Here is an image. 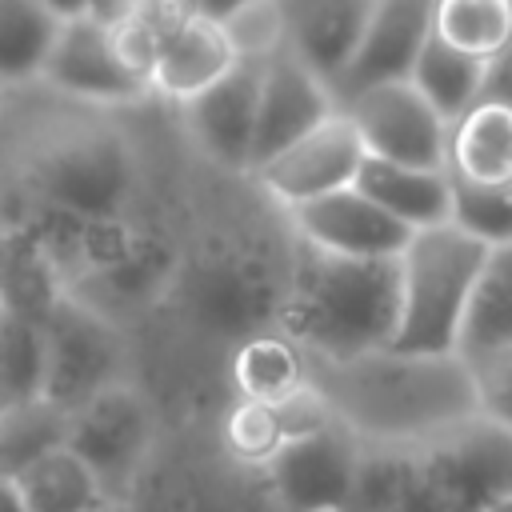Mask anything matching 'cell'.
<instances>
[{
	"instance_id": "obj_25",
	"label": "cell",
	"mask_w": 512,
	"mask_h": 512,
	"mask_svg": "<svg viewBox=\"0 0 512 512\" xmlns=\"http://www.w3.org/2000/svg\"><path fill=\"white\" fill-rule=\"evenodd\" d=\"M44 320L20 304L0 300V412L44 400Z\"/></svg>"
},
{
	"instance_id": "obj_5",
	"label": "cell",
	"mask_w": 512,
	"mask_h": 512,
	"mask_svg": "<svg viewBox=\"0 0 512 512\" xmlns=\"http://www.w3.org/2000/svg\"><path fill=\"white\" fill-rule=\"evenodd\" d=\"M120 512H284L260 468L232 460L212 424L184 420L164 428L148 468Z\"/></svg>"
},
{
	"instance_id": "obj_26",
	"label": "cell",
	"mask_w": 512,
	"mask_h": 512,
	"mask_svg": "<svg viewBox=\"0 0 512 512\" xmlns=\"http://www.w3.org/2000/svg\"><path fill=\"white\" fill-rule=\"evenodd\" d=\"M60 16L44 0H0V88L16 92L40 80Z\"/></svg>"
},
{
	"instance_id": "obj_11",
	"label": "cell",
	"mask_w": 512,
	"mask_h": 512,
	"mask_svg": "<svg viewBox=\"0 0 512 512\" xmlns=\"http://www.w3.org/2000/svg\"><path fill=\"white\" fill-rule=\"evenodd\" d=\"M360 448L364 444L328 412L320 424L292 432L260 472L284 512H344Z\"/></svg>"
},
{
	"instance_id": "obj_12",
	"label": "cell",
	"mask_w": 512,
	"mask_h": 512,
	"mask_svg": "<svg viewBox=\"0 0 512 512\" xmlns=\"http://www.w3.org/2000/svg\"><path fill=\"white\" fill-rule=\"evenodd\" d=\"M256 100H260V60L240 56L220 80L172 104L180 136L192 148V156L216 172L248 176L252 140H256Z\"/></svg>"
},
{
	"instance_id": "obj_17",
	"label": "cell",
	"mask_w": 512,
	"mask_h": 512,
	"mask_svg": "<svg viewBox=\"0 0 512 512\" xmlns=\"http://www.w3.org/2000/svg\"><path fill=\"white\" fill-rule=\"evenodd\" d=\"M328 112H336L332 88L296 60L284 44L260 60V100H256V140H252V168L316 128ZM248 168V172H252Z\"/></svg>"
},
{
	"instance_id": "obj_35",
	"label": "cell",
	"mask_w": 512,
	"mask_h": 512,
	"mask_svg": "<svg viewBox=\"0 0 512 512\" xmlns=\"http://www.w3.org/2000/svg\"><path fill=\"white\" fill-rule=\"evenodd\" d=\"M240 4H244V0H180V8H184V12L208 16V20H220V24H224Z\"/></svg>"
},
{
	"instance_id": "obj_3",
	"label": "cell",
	"mask_w": 512,
	"mask_h": 512,
	"mask_svg": "<svg viewBox=\"0 0 512 512\" xmlns=\"http://www.w3.org/2000/svg\"><path fill=\"white\" fill-rule=\"evenodd\" d=\"M308 384L360 444L412 448L476 416L472 372L456 352L428 356L384 344L356 356H308Z\"/></svg>"
},
{
	"instance_id": "obj_1",
	"label": "cell",
	"mask_w": 512,
	"mask_h": 512,
	"mask_svg": "<svg viewBox=\"0 0 512 512\" xmlns=\"http://www.w3.org/2000/svg\"><path fill=\"white\" fill-rule=\"evenodd\" d=\"M128 108L64 100L40 84L0 108V228L36 236L48 224L104 220L152 200V160Z\"/></svg>"
},
{
	"instance_id": "obj_33",
	"label": "cell",
	"mask_w": 512,
	"mask_h": 512,
	"mask_svg": "<svg viewBox=\"0 0 512 512\" xmlns=\"http://www.w3.org/2000/svg\"><path fill=\"white\" fill-rule=\"evenodd\" d=\"M232 44L240 56L248 60H264L272 56L284 40H280V16H276V4L272 0H244L228 20H224Z\"/></svg>"
},
{
	"instance_id": "obj_27",
	"label": "cell",
	"mask_w": 512,
	"mask_h": 512,
	"mask_svg": "<svg viewBox=\"0 0 512 512\" xmlns=\"http://www.w3.org/2000/svg\"><path fill=\"white\" fill-rule=\"evenodd\" d=\"M424 100L452 124L456 116H464L476 100H480V88H484V60L444 44L436 32L424 40L416 64H412V76H408Z\"/></svg>"
},
{
	"instance_id": "obj_39",
	"label": "cell",
	"mask_w": 512,
	"mask_h": 512,
	"mask_svg": "<svg viewBox=\"0 0 512 512\" xmlns=\"http://www.w3.org/2000/svg\"><path fill=\"white\" fill-rule=\"evenodd\" d=\"M4 96H8V92H4V88H0V108H4Z\"/></svg>"
},
{
	"instance_id": "obj_7",
	"label": "cell",
	"mask_w": 512,
	"mask_h": 512,
	"mask_svg": "<svg viewBox=\"0 0 512 512\" xmlns=\"http://www.w3.org/2000/svg\"><path fill=\"white\" fill-rule=\"evenodd\" d=\"M512 492V432L468 416L408 448L400 512H488Z\"/></svg>"
},
{
	"instance_id": "obj_19",
	"label": "cell",
	"mask_w": 512,
	"mask_h": 512,
	"mask_svg": "<svg viewBox=\"0 0 512 512\" xmlns=\"http://www.w3.org/2000/svg\"><path fill=\"white\" fill-rule=\"evenodd\" d=\"M284 48L304 60L328 88L348 68L376 0H272Z\"/></svg>"
},
{
	"instance_id": "obj_28",
	"label": "cell",
	"mask_w": 512,
	"mask_h": 512,
	"mask_svg": "<svg viewBox=\"0 0 512 512\" xmlns=\"http://www.w3.org/2000/svg\"><path fill=\"white\" fill-rule=\"evenodd\" d=\"M212 436L232 460L264 468L268 456L292 436V416L288 404H260L228 392V404H220L212 416Z\"/></svg>"
},
{
	"instance_id": "obj_18",
	"label": "cell",
	"mask_w": 512,
	"mask_h": 512,
	"mask_svg": "<svg viewBox=\"0 0 512 512\" xmlns=\"http://www.w3.org/2000/svg\"><path fill=\"white\" fill-rule=\"evenodd\" d=\"M432 8L436 0H376L348 68L332 84L336 104L368 84L408 80L424 40L432 36Z\"/></svg>"
},
{
	"instance_id": "obj_32",
	"label": "cell",
	"mask_w": 512,
	"mask_h": 512,
	"mask_svg": "<svg viewBox=\"0 0 512 512\" xmlns=\"http://www.w3.org/2000/svg\"><path fill=\"white\" fill-rule=\"evenodd\" d=\"M464 360V356H460ZM476 388V412L512 432V340L464 360Z\"/></svg>"
},
{
	"instance_id": "obj_16",
	"label": "cell",
	"mask_w": 512,
	"mask_h": 512,
	"mask_svg": "<svg viewBox=\"0 0 512 512\" xmlns=\"http://www.w3.org/2000/svg\"><path fill=\"white\" fill-rule=\"evenodd\" d=\"M236 60L240 52L220 20L176 8L156 32V48L148 64L152 96L164 104H180L200 88H208L212 80H220Z\"/></svg>"
},
{
	"instance_id": "obj_13",
	"label": "cell",
	"mask_w": 512,
	"mask_h": 512,
	"mask_svg": "<svg viewBox=\"0 0 512 512\" xmlns=\"http://www.w3.org/2000/svg\"><path fill=\"white\" fill-rule=\"evenodd\" d=\"M368 156L396 160V164H420V168H444L448 148V120L424 100V92L412 80H384L368 84L336 104Z\"/></svg>"
},
{
	"instance_id": "obj_2",
	"label": "cell",
	"mask_w": 512,
	"mask_h": 512,
	"mask_svg": "<svg viewBox=\"0 0 512 512\" xmlns=\"http://www.w3.org/2000/svg\"><path fill=\"white\" fill-rule=\"evenodd\" d=\"M292 244L296 232L280 204L248 176L216 172V188L188 200L172 280L148 320H168L200 352L228 356L232 344L276 324Z\"/></svg>"
},
{
	"instance_id": "obj_34",
	"label": "cell",
	"mask_w": 512,
	"mask_h": 512,
	"mask_svg": "<svg viewBox=\"0 0 512 512\" xmlns=\"http://www.w3.org/2000/svg\"><path fill=\"white\" fill-rule=\"evenodd\" d=\"M480 100L512 104V40H508L492 60H484V88H480Z\"/></svg>"
},
{
	"instance_id": "obj_10",
	"label": "cell",
	"mask_w": 512,
	"mask_h": 512,
	"mask_svg": "<svg viewBox=\"0 0 512 512\" xmlns=\"http://www.w3.org/2000/svg\"><path fill=\"white\" fill-rule=\"evenodd\" d=\"M36 84L64 100L96 108H140L156 100L148 76L136 64H128L112 28H104L92 16L60 20Z\"/></svg>"
},
{
	"instance_id": "obj_36",
	"label": "cell",
	"mask_w": 512,
	"mask_h": 512,
	"mask_svg": "<svg viewBox=\"0 0 512 512\" xmlns=\"http://www.w3.org/2000/svg\"><path fill=\"white\" fill-rule=\"evenodd\" d=\"M0 512H28L24 492H20L16 476H8V472H0Z\"/></svg>"
},
{
	"instance_id": "obj_9",
	"label": "cell",
	"mask_w": 512,
	"mask_h": 512,
	"mask_svg": "<svg viewBox=\"0 0 512 512\" xmlns=\"http://www.w3.org/2000/svg\"><path fill=\"white\" fill-rule=\"evenodd\" d=\"M164 428L168 424L156 392L144 380H120L68 412L64 444L96 472L112 508L120 512L140 472L148 468Z\"/></svg>"
},
{
	"instance_id": "obj_14",
	"label": "cell",
	"mask_w": 512,
	"mask_h": 512,
	"mask_svg": "<svg viewBox=\"0 0 512 512\" xmlns=\"http://www.w3.org/2000/svg\"><path fill=\"white\" fill-rule=\"evenodd\" d=\"M364 156L368 152H364L352 120L336 108L316 128H308L304 136H296L292 144H284L280 152L260 160L248 172V180L272 204L292 208V204H304V200H316L324 192L356 184V172H360Z\"/></svg>"
},
{
	"instance_id": "obj_4",
	"label": "cell",
	"mask_w": 512,
	"mask_h": 512,
	"mask_svg": "<svg viewBox=\"0 0 512 512\" xmlns=\"http://www.w3.org/2000/svg\"><path fill=\"white\" fill-rule=\"evenodd\" d=\"M400 276L392 260L336 256L296 236L276 324L308 356H356L392 344Z\"/></svg>"
},
{
	"instance_id": "obj_8",
	"label": "cell",
	"mask_w": 512,
	"mask_h": 512,
	"mask_svg": "<svg viewBox=\"0 0 512 512\" xmlns=\"http://www.w3.org/2000/svg\"><path fill=\"white\" fill-rule=\"evenodd\" d=\"M44 400L72 412L100 388H112L120 380H144L140 376V348L136 332L96 304L56 292V300L44 308Z\"/></svg>"
},
{
	"instance_id": "obj_21",
	"label": "cell",
	"mask_w": 512,
	"mask_h": 512,
	"mask_svg": "<svg viewBox=\"0 0 512 512\" xmlns=\"http://www.w3.org/2000/svg\"><path fill=\"white\" fill-rule=\"evenodd\" d=\"M356 188L372 196L408 232L448 220V168H420V164L364 156L356 172Z\"/></svg>"
},
{
	"instance_id": "obj_24",
	"label": "cell",
	"mask_w": 512,
	"mask_h": 512,
	"mask_svg": "<svg viewBox=\"0 0 512 512\" xmlns=\"http://www.w3.org/2000/svg\"><path fill=\"white\" fill-rule=\"evenodd\" d=\"M508 340H512V244H496V248H488L480 276L472 284L456 356L468 360V356L492 352Z\"/></svg>"
},
{
	"instance_id": "obj_37",
	"label": "cell",
	"mask_w": 512,
	"mask_h": 512,
	"mask_svg": "<svg viewBox=\"0 0 512 512\" xmlns=\"http://www.w3.org/2000/svg\"><path fill=\"white\" fill-rule=\"evenodd\" d=\"M44 4H48V8H52L60 20H68V16H84L92 0H44Z\"/></svg>"
},
{
	"instance_id": "obj_29",
	"label": "cell",
	"mask_w": 512,
	"mask_h": 512,
	"mask_svg": "<svg viewBox=\"0 0 512 512\" xmlns=\"http://www.w3.org/2000/svg\"><path fill=\"white\" fill-rule=\"evenodd\" d=\"M432 32L476 60H492L512 40V0H436Z\"/></svg>"
},
{
	"instance_id": "obj_23",
	"label": "cell",
	"mask_w": 512,
	"mask_h": 512,
	"mask_svg": "<svg viewBox=\"0 0 512 512\" xmlns=\"http://www.w3.org/2000/svg\"><path fill=\"white\" fill-rule=\"evenodd\" d=\"M28 512H116L96 472L60 440L16 472Z\"/></svg>"
},
{
	"instance_id": "obj_20",
	"label": "cell",
	"mask_w": 512,
	"mask_h": 512,
	"mask_svg": "<svg viewBox=\"0 0 512 512\" xmlns=\"http://www.w3.org/2000/svg\"><path fill=\"white\" fill-rule=\"evenodd\" d=\"M224 380L232 396L260 404H288L308 388V356L280 328H260L228 348Z\"/></svg>"
},
{
	"instance_id": "obj_22",
	"label": "cell",
	"mask_w": 512,
	"mask_h": 512,
	"mask_svg": "<svg viewBox=\"0 0 512 512\" xmlns=\"http://www.w3.org/2000/svg\"><path fill=\"white\" fill-rule=\"evenodd\" d=\"M444 168L472 184H512V104L476 100L448 124Z\"/></svg>"
},
{
	"instance_id": "obj_38",
	"label": "cell",
	"mask_w": 512,
	"mask_h": 512,
	"mask_svg": "<svg viewBox=\"0 0 512 512\" xmlns=\"http://www.w3.org/2000/svg\"><path fill=\"white\" fill-rule=\"evenodd\" d=\"M488 512H512V492H508V496H504V500H500V504H492V508H488Z\"/></svg>"
},
{
	"instance_id": "obj_30",
	"label": "cell",
	"mask_w": 512,
	"mask_h": 512,
	"mask_svg": "<svg viewBox=\"0 0 512 512\" xmlns=\"http://www.w3.org/2000/svg\"><path fill=\"white\" fill-rule=\"evenodd\" d=\"M448 224L480 244H512V184H472L448 172Z\"/></svg>"
},
{
	"instance_id": "obj_6",
	"label": "cell",
	"mask_w": 512,
	"mask_h": 512,
	"mask_svg": "<svg viewBox=\"0 0 512 512\" xmlns=\"http://www.w3.org/2000/svg\"><path fill=\"white\" fill-rule=\"evenodd\" d=\"M484 256L488 244H480L476 236L460 232L448 220L432 228H416L396 256L400 312H396L392 348L428 352V356L456 352L464 308Z\"/></svg>"
},
{
	"instance_id": "obj_15",
	"label": "cell",
	"mask_w": 512,
	"mask_h": 512,
	"mask_svg": "<svg viewBox=\"0 0 512 512\" xmlns=\"http://www.w3.org/2000/svg\"><path fill=\"white\" fill-rule=\"evenodd\" d=\"M292 232L324 252L336 256H364V260H392L408 244V228L392 220L372 196H364L356 184L324 192L316 200L284 208Z\"/></svg>"
},
{
	"instance_id": "obj_31",
	"label": "cell",
	"mask_w": 512,
	"mask_h": 512,
	"mask_svg": "<svg viewBox=\"0 0 512 512\" xmlns=\"http://www.w3.org/2000/svg\"><path fill=\"white\" fill-rule=\"evenodd\" d=\"M64 428H68V412L56 408V404H48V400L4 408L0 412V472L16 476L40 452H48L52 444H60L64 440Z\"/></svg>"
}]
</instances>
